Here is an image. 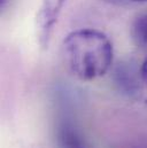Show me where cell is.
I'll use <instances>...</instances> for the list:
<instances>
[{
  "label": "cell",
  "mask_w": 147,
  "mask_h": 148,
  "mask_svg": "<svg viewBox=\"0 0 147 148\" xmlns=\"http://www.w3.org/2000/svg\"><path fill=\"white\" fill-rule=\"evenodd\" d=\"M61 48L67 68L83 82L102 77L113 64V42L106 34L97 29L85 28L69 32Z\"/></svg>",
  "instance_id": "1"
},
{
  "label": "cell",
  "mask_w": 147,
  "mask_h": 148,
  "mask_svg": "<svg viewBox=\"0 0 147 148\" xmlns=\"http://www.w3.org/2000/svg\"><path fill=\"white\" fill-rule=\"evenodd\" d=\"M67 0H41L36 14L38 42L43 48L48 47L54 28L59 21Z\"/></svg>",
  "instance_id": "2"
},
{
  "label": "cell",
  "mask_w": 147,
  "mask_h": 148,
  "mask_svg": "<svg viewBox=\"0 0 147 148\" xmlns=\"http://www.w3.org/2000/svg\"><path fill=\"white\" fill-rule=\"evenodd\" d=\"M131 1H136V2H146L147 0H131Z\"/></svg>",
  "instance_id": "5"
},
{
  "label": "cell",
  "mask_w": 147,
  "mask_h": 148,
  "mask_svg": "<svg viewBox=\"0 0 147 148\" xmlns=\"http://www.w3.org/2000/svg\"><path fill=\"white\" fill-rule=\"evenodd\" d=\"M132 39L139 47L147 48V13L139 15L131 27Z\"/></svg>",
  "instance_id": "3"
},
{
  "label": "cell",
  "mask_w": 147,
  "mask_h": 148,
  "mask_svg": "<svg viewBox=\"0 0 147 148\" xmlns=\"http://www.w3.org/2000/svg\"><path fill=\"white\" fill-rule=\"evenodd\" d=\"M139 76H140V82H142L143 85H144L145 92L147 93V58L144 60V62H143V64H142V67H140Z\"/></svg>",
  "instance_id": "4"
},
{
  "label": "cell",
  "mask_w": 147,
  "mask_h": 148,
  "mask_svg": "<svg viewBox=\"0 0 147 148\" xmlns=\"http://www.w3.org/2000/svg\"><path fill=\"white\" fill-rule=\"evenodd\" d=\"M0 1H1V6H5V3H6L7 0H0Z\"/></svg>",
  "instance_id": "6"
}]
</instances>
